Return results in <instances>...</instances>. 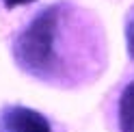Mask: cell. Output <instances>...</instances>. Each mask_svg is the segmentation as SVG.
Segmentation results:
<instances>
[{
  "instance_id": "obj_5",
  "label": "cell",
  "mask_w": 134,
  "mask_h": 132,
  "mask_svg": "<svg viewBox=\"0 0 134 132\" xmlns=\"http://www.w3.org/2000/svg\"><path fill=\"white\" fill-rule=\"evenodd\" d=\"M35 0H2V4L7 9H15V7H24V4H30Z\"/></svg>"
},
{
  "instance_id": "obj_3",
  "label": "cell",
  "mask_w": 134,
  "mask_h": 132,
  "mask_svg": "<svg viewBox=\"0 0 134 132\" xmlns=\"http://www.w3.org/2000/svg\"><path fill=\"white\" fill-rule=\"evenodd\" d=\"M117 117H119L121 132H134V80L130 85H125V89L121 91Z\"/></svg>"
},
{
  "instance_id": "obj_4",
  "label": "cell",
  "mask_w": 134,
  "mask_h": 132,
  "mask_svg": "<svg viewBox=\"0 0 134 132\" xmlns=\"http://www.w3.org/2000/svg\"><path fill=\"white\" fill-rule=\"evenodd\" d=\"M125 46H128V54L134 61V7L125 15Z\"/></svg>"
},
{
  "instance_id": "obj_2",
  "label": "cell",
  "mask_w": 134,
  "mask_h": 132,
  "mask_svg": "<svg viewBox=\"0 0 134 132\" xmlns=\"http://www.w3.org/2000/svg\"><path fill=\"white\" fill-rule=\"evenodd\" d=\"M0 132H52L50 121L28 106H7L0 113Z\"/></svg>"
},
{
  "instance_id": "obj_1",
  "label": "cell",
  "mask_w": 134,
  "mask_h": 132,
  "mask_svg": "<svg viewBox=\"0 0 134 132\" xmlns=\"http://www.w3.org/2000/svg\"><path fill=\"white\" fill-rule=\"evenodd\" d=\"M69 7L56 2L32 18L13 41V59L22 72L41 80H52L61 65L63 24Z\"/></svg>"
}]
</instances>
